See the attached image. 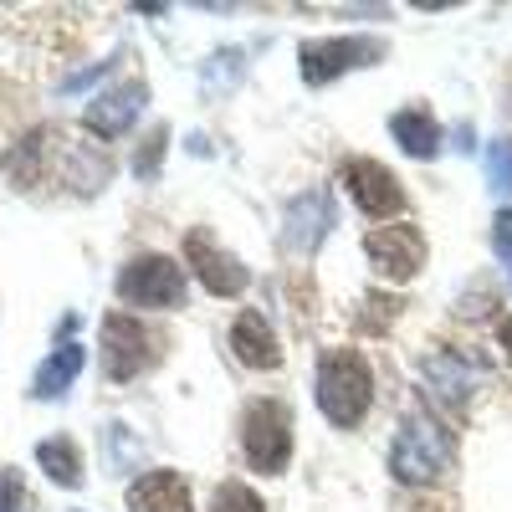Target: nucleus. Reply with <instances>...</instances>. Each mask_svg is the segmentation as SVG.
<instances>
[{
	"label": "nucleus",
	"mask_w": 512,
	"mask_h": 512,
	"mask_svg": "<svg viewBox=\"0 0 512 512\" xmlns=\"http://www.w3.org/2000/svg\"><path fill=\"white\" fill-rule=\"evenodd\" d=\"M497 251L512 262V216H497Z\"/></svg>",
	"instance_id": "nucleus-19"
},
{
	"label": "nucleus",
	"mask_w": 512,
	"mask_h": 512,
	"mask_svg": "<svg viewBox=\"0 0 512 512\" xmlns=\"http://www.w3.org/2000/svg\"><path fill=\"white\" fill-rule=\"evenodd\" d=\"M36 461L47 466V477L62 482V487H77V482H82V461H77V446H72L67 436L41 441V446H36Z\"/></svg>",
	"instance_id": "nucleus-15"
},
{
	"label": "nucleus",
	"mask_w": 512,
	"mask_h": 512,
	"mask_svg": "<svg viewBox=\"0 0 512 512\" xmlns=\"http://www.w3.org/2000/svg\"><path fill=\"white\" fill-rule=\"evenodd\" d=\"M164 139H169V134H164V128H154V134H149V144H144V154H139V164H134V169H139V175H154V159H159V149H164Z\"/></svg>",
	"instance_id": "nucleus-17"
},
{
	"label": "nucleus",
	"mask_w": 512,
	"mask_h": 512,
	"mask_svg": "<svg viewBox=\"0 0 512 512\" xmlns=\"http://www.w3.org/2000/svg\"><path fill=\"white\" fill-rule=\"evenodd\" d=\"M118 297L134 308H180L185 297V272L169 256H139L118 272Z\"/></svg>",
	"instance_id": "nucleus-3"
},
{
	"label": "nucleus",
	"mask_w": 512,
	"mask_h": 512,
	"mask_svg": "<svg viewBox=\"0 0 512 512\" xmlns=\"http://www.w3.org/2000/svg\"><path fill=\"white\" fill-rule=\"evenodd\" d=\"M502 349H507V359H512V318H502Z\"/></svg>",
	"instance_id": "nucleus-20"
},
{
	"label": "nucleus",
	"mask_w": 512,
	"mask_h": 512,
	"mask_svg": "<svg viewBox=\"0 0 512 512\" xmlns=\"http://www.w3.org/2000/svg\"><path fill=\"white\" fill-rule=\"evenodd\" d=\"M364 57H379L374 41H308L303 47V77L308 82H328L333 72H349Z\"/></svg>",
	"instance_id": "nucleus-10"
},
{
	"label": "nucleus",
	"mask_w": 512,
	"mask_h": 512,
	"mask_svg": "<svg viewBox=\"0 0 512 512\" xmlns=\"http://www.w3.org/2000/svg\"><path fill=\"white\" fill-rule=\"evenodd\" d=\"M185 256H190V267H195V277L216 292V297H236L251 277H246V267L236 262L231 251H221L216 241H210L205 231H190V241H185Z\"/></svg>",
	"instance_id": "nucleus-8"
},
{
	"label": "nucleus",
	"mask_w": 512,
	"mask_h": 512,
	"mask_svg": "<svg viewBox=\"0 0 512 512\" xmlns=\"http://www.w3.org/2000/svg\"><path fill=\"white\" fill-rule=\"evenodd\" d=\"M231 349H236V359L251 364V369H277V364H282V344H277V333H272V323H267L262 313H241V318H236Z\"/></svg>",
	"instance_id": "nucleus-11"
},
{
	"label": "nucleus",
	"mask_w": 512,
	"mask_h": 512,
	"mask_svg": "<svg viewBox=\"0 0 512 512\" xmlns=\"http://www.w3.org/2000/svg\"><path fill=\"white\" fill-rule=\"evenodd\" d=\"M154 344L159 338L128 313H108L103 318V369L108 379H134L154 364Z\"/></svg>",
	"instance_id": "nucleus-5"
},
{
	"label": "nucleus",
	"mask_w": 512,
	"mask_h": 512,
	"mask_svg": "<svg viewBox=\"0 0 512 512\" xmlns=\"http://www.w3.org/2000/svg\"><path fill=\"white\" fill-rule=\"evenodd\" d=\"M128 512H190V487L175 472H149L128 487Z\"/></svg>",
	"instance_id": "nucleus-12"
},
{
	"label": "nucleus",
	"mask_w": 512,
	"mask_h": 512,
	"mask_svg": "<svg viewBox=\"0 0 512 512\" xmlns=\"http://www.w3.org/2000/svg\"><path fill=\"white\" fill-rule=\"evenodd\" d=\"M349 195L359 200V210L369 221H384V216H400V210H405L400 180L384 164H374V159H354L349 164Z\"/></svg>",
	"instance_id": "nucleus-7"
},
{
	"label": "nucleus",
	"mask_w": 512,
	"mask_h": 512,
	"mask_svg": "<svg viewBox=\"0 0 512 512\" xmlns=\"http://www.w3.org/2000/svg\"><path fill=\"white\" fill-rule=\"evenodd\" d=\"M364 251H369L374 272L390 282H405L425 267V236L415 226H374L364 236Z\"/></svg>",
	"instance_id": "nucleus-6"
},
{
	"label": "nucleus",
	"mask_w": 512,
	"mask_h": 512,
	"mask_svg": "<svg viewBox=\"0 0 512 512\" xmlns=\"http://www.w3.org/2000/svg\"><path fill=\"white\" fill-rule=\"evenodd\" d=\"M77 369H82V344H62L47 364H41V374H36V395H62L67 384L77 379Z\"/></svg>",
	"instance_id": "nucleus-14"
},
{
	"label": "nucleus",
	"mask_w": 512,
	"mask_h": 512,
	"mask_svg": "<svg viewBox=\"0 0 512 512\" xmlns=\"http://www.w3.org/2000/svg\"><path fill=\"white\" fill-rule=\"evenodd\" d=\"M390 466H395V477H405V482H431V477H441L451 466V441L436 431L431 420H410L400 431V441H395V451H390Z\"/></svg>",
	"instance_id": "nucleus-4"
},
{
	"label": "nucleus",
	"mask_w": 512,
	"mask_h": 512,
	"mask_svg": "<svg viewBox=\"0 0 512 512\" xmlns=\"http://www.w3.org/2000/svg\"><path fill=\"white\" fill-rule=\"evenodd\" d=\"M16 497H21L16 477H11V472H0V512H11V507H16Z\"/></svg>",
	"instance_id": "nucleus-18"
},
{
	"label": "nucleus",
	"mask_w": 512,
	"mask_h": 512,
	"mask_svg": "<svg viewBox=\"0 0 512 512\" xmlns=\"http://www.w3.org/2000/svg\"><path fill=\"white\" fill-rule=\"evenodd\" d=\"M139 108H144V82H123V88H113V93L93 98V103H88V113H82V123H88L98 139H118L123 128L139 118Z\"/></svg>",
	"instance_id": "nucleus-9"
},
{
	"label": "nucleus",
	"mask_w": 512,
	"mask_h": 512,
	"mask_svg": "<svg viewBox=\"0 0 512 512\" xmlns=\"http://www.w3.org/2000/svg\"><path fill=\"white\" fill-rule=\"evenodd\" d=\"M241 446H246V461L262 477H282L287 456H292V415H287V405L282 400H256L241 420Z\"/></svg>",
	"instance_id": "nucleus-2"
},
{
	"label": "nucleus",
	"mask_w": 512,
	"mask_h": 512,
	"mask_svg": "<svg viewBox=\"0 0 512 512\" xmlns=\"http://www.w3.org/2000/svg\"><path fill=\"white\" fill-rule=\"evenodd\" d=\"M390 134H395L400 149L415 154V159H431V154L441 149V128H436V118H431V113H420V108L400 113V118L390 123Z\"/></svg>",
	"instance_id": "nucleus-13"
},
{
	"label": "nucleus",
	"mask_w": 512,
	"mask_h": 512,
	"mask_svg": "<svg viewBox=\"0 0 512 512\" xmlns=\"http://www.w3.org/2000/svg\"><path fill=\"white\" fill-rule=\"evenodd\" d=\"M369 400H374V374L369 364L354 354V349H333L323 354L318 364V405L333 425H359L369 415Z\"/></svg>",
	"instance_id": "nucleus-1"
},
{
	"label": "nucleus",
	"mask_w": 512,
	"mask_h": 512,
	"mask_svg": "<svg viewBox=\"0 0 512 512\" xmlns=\"http://www.w3.org/2000/svg\"><path fill=\"white\" fill-rule=\"evenodd\" d=\"M210 512H267V507H262V497H256L251 487L226 482V487H216V497H210Z\"/></svg>",
	"instance_id": "nucleus-16"
}]
</instances>
